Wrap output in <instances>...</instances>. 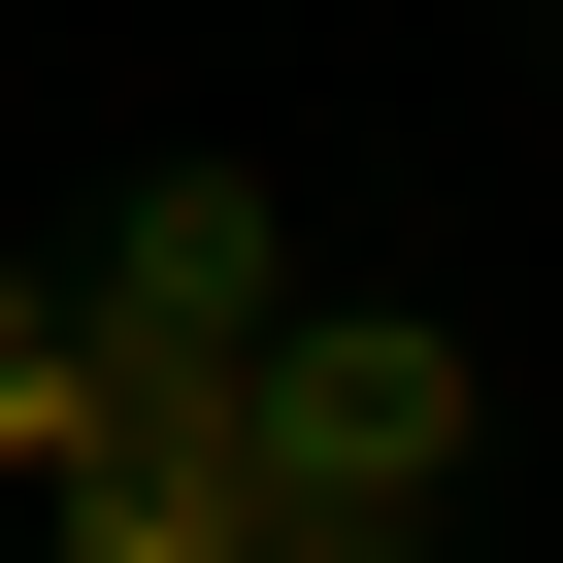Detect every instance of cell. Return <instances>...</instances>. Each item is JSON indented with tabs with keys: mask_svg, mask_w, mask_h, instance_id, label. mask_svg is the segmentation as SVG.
<instances>
[{
	"mask_svg": "<svg viewBox=\"0 0 563 563\" xmlns=\"http://www.w3.org/2000/svg\"><path fill=\"white\" fill-rule=\"evenodd\" d=\"M265 299H299V199H265V166H133V232H100V365H67V398H100V431H166Z\"/></svg>",
	"mask_w": 563,
	"mask_h": 563,
	"instance_id": "cell-2",
	"label": "cell"
},
{
	"mask_svg": "<svg viewBox=\"0 0 563 563\" xmlns=\"http://www.w3.org/2000/svg\"><path fill=\"white\" fill-rule=\"evenodd\" d=\"M166 431H199L265 530H299V563H365V530H431V497L497 464V365H464L431 299H265V332H232Z\"/></svg>",
	"mask_w": 563,
	"mask_h": 563,
	"instance_id": "cell-1",
	"label": "cell"
}]
</instances>
